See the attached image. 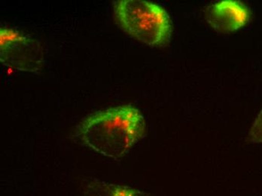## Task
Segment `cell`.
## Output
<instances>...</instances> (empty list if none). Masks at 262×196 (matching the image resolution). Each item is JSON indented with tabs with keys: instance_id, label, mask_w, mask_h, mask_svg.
I'll list each match as a JSON object with an SVG mask.
<instances>
[{
	"instance_id": "277c9868",
	"label": "cell",
	"mask_w": 262,
	"mask_h": 196,
	"mask_svg": "<svg viewBox=\"0 0 262 196\" xmlns=\"http://www.w3.org/2000/svg\"><path fill=\"white\" fill-rule=\"evenodd\" d=\"M250 17L248 8L241 2L225 0L211 6L207 11V22L220 33H230L243 28Z\"/></svg>"
},
{
	"instance_id": "5b68a950",
	"label": "cell",
	"mask_w": 262,
	"mask_h": 196,
	"mask_svg": "<svg viewBox=\"0 0 262 196\" xmlns=\"http://www.w3.org/2000/svg\"><path fill=\"white\" fill-rule=\"evenodd\" d=\"M84 196H148V194L130 186L94 181L86 185Z\"/></svg>"
},
{
	"instance_id": "6da1fadb",
	"label": "cell",
	"mask_w": 262,
	"mask_h": 196,
	"mask_svg": "<svg viewBox=\"0 0 262 196\" xmlns=\"http://www.w3.org/2000/svg\"><path fill=\"white\" fill-rule=\"evenodd\" d=\"M145 133L144 117L132 105L93 113L84 119L77 136L85 146L105 157L118 159L129 152Z\"/></svg>"
},
{
	"instance_id": "3957f363",
	"label": "cell",
	"mask_w": 262,
	"mask_h": 196,
	"mask_svg": "<svg viewBox=\"0 0 262 196\" xmlns=\"http://www.w3.org/2000/svg\"><path fill=\"white\" fill-rule=\"evenodd\" d=\"M0 60L6 66L22 71H37L43 64V52L38 41L12 29L0 30Z\"/></svg>"
},
{
	"instance_id": "8992f818",
	"label": "cell",
	"mask_w": 262,
	"mask_h": 196,
	"mask_svg": "<svg viewBox=\"0 0 262 196\" xmlns=\"http://www.w3.org/2000/svg\"><path fill=\"white\" fill-rule=\"evenodd\" d=\"M248 140L252 143H262V110L249 132Z\"/></svg>"
},
{
	"instance_id": "7a4b0ae2",
	"label": "cell",
	"mask_w": 262,
	"mask_h": 196,
	"mask_svg": "<svg viewBox=\"0 0 262 196\" xmlns=\"http://www.w3.org/2000/svg\"><path fill=\"white\" fill-rule=\"evenodd\" d=\"M114 13L118 25L134 39L152 47L170 42L172 24L161 6L143 0H120L115 3Z\"/></svg>"
}]
</instances>
